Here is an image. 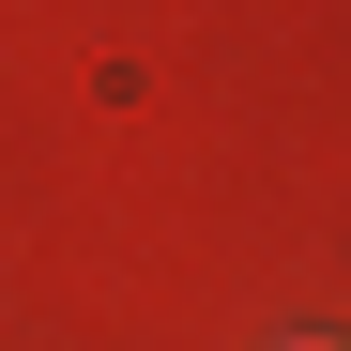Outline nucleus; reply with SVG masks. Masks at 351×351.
I'll use <instances>...</instances> for the list:
<instances>
[{
  "instance_id": "f257e3e1",
  "label": "nucleus",
  "mask_w": 351,
  "mask_h": 351,
  "mask_svg": "<svg viewBox=\"0 0 351 351\" xmlns=\"http://www.w3.org/2000/svg\"><path fill=\"white\" fill-rule=\"evenodd\" d=\"M306 351H336V336H306Z\"/></svg>"
}]
</instances>
